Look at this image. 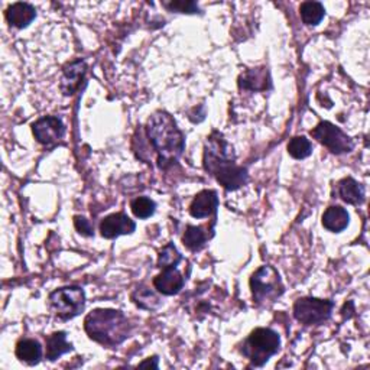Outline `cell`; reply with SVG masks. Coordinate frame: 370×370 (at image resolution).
I'll use <instances>...</instances> for the list:
<instances>
[{"label": "cell", "mask_w": 370, "mask_h": 370, "mask_svg": "<svg viewBox=\"0 0 370 370\" xmlns=\"http://www.w3.org/2000/svg\"><path fill=\"white\" fill-rule=\"evenodd\" d=\"M337 195L347 204L359 205L364 201L366 192H364V187L360 183L347 177V178H343L342 181H339Z\"/></svg>", "instance_id": "obj_16"}, {"label": "cell", "mask_w": 370, "mask_h": 370, "mask_svg": "<svg viewBox=\"0 0 370 370\" xmlns=\"http://www.w3.org/2000/svg\"><path fill=\"white\" fill-rule=\"evenodd\" d=\"M281 339L272 328H255V330L243 342L241 354L248 359L252 366L261 367L269 361L272 356L279 352Z\"/></svg>", "instance_id": "obj_4"}, {"label": "cell", "mask_w": 370, "mask_h": 370, "mask_svg": "<svg viewBox=\"0 0 370 370\" xmlns=\"http://www.w3.org/2000/svg\"><path fill=\"white\" fill-rule=\"evenodd\" d=\"M132 301L139 307V308H143V310H156L162 301L160 298L152 293L151 290H148V288H138V290L132 294Z\"/></svg>", "instance_id": "obj_22"}, {"label": "cell", "mask_w": 370, "mask_h": 370, "mask_svg": "<svg viewBox=\"0 0 370 370\" xmlns=\"http://www.w3.org/2000/svg\"><path fill=\"white\" fill-rule=\"evenodd\" d=\"M145 134L160 170H168L178 162L185 149V139L170 113L155 111L146 123Z\"/></svg>", "instance_id": "obj_2"}, {"label": "cell", "mask_w": 370, "mask_h": 370, "mask_svg": "<svg viewBox=\"0 0 370 370\" xmlns=\"http://www.w3.org/2000/svg\"><path fill=\"white\" fill-rule=\"evenodd\" d=\"M219 207V197L213 190H204L195 195L190 204V214L194 219H205L216 213Z\"/></svg>", "instance_id": "obj_12"}, {"label": "cell", "mask_w": 370, "mask_h": 370, "mask_svg": "<svg viewBox=\"0 0 370 370\" xmlns=\"http://www.w3.org/2000/svg\"><path fill=\"white\" fill-rule=\"evenodd\" d=\"M183 261V255L178 252V249L174 246V243H168L163 246V249L159 252L158 256V268L167 269V268H175Z\"/></svg>", "instance_id": "obj_23"}, {"label": "cell", "mask_w": 370, "mask_h": 370, "mask_svg": "<svg viewBox=\"0 0 370 370\" xmlns=\"http://www.w3.org/2000/svg\"><path fill=\"white\" fill-rule=\"evenodd\" d=\"M202 165L205 173L212 175L227 191L239 190L249 180L248 170L237 165L233 149L223 134L217 131L205 141Z\"/></svg>", "instance_id": "obj_1"}, {"label": "cell", "mask_w": 370, "mask_h": 370, "mask_svg": "<svg viewBox=\"0 0 370 370\" xmlns=\"http://www.w3.org/2000/svg\"><path fill=\"white\" fill-rule=\"evenodd\" d=\"M139 366H141V367H148V366H151V367H153V369H158V357H156V356H153L152 359L149 357L148 360L139 363Z\"/></svg>", "instance_id": "obj_28"}, {"label": "cell", "mask_w": 370, "mask_h": 370, "mask_svg": "<svg viewBox=\"0 0 370 370\" xmlns=\"http://www.w3.org/2000/svg\"><path fill=\"white\" fill-rule=\"evenodd\" d=\"M349 213L340 205H332L322 214V226L333 233H340L349 226Z\"/></svg>", "instance_id": "obj_17"}, {"label": "cell", "mask_w": 370, "mask_h": 370, "mask_svg": "<svg viewBox=\"0 0 370 370\" xmlns=\"http://www.w3.org/2000/svg\"><path fill=\"white\" fill-rule=\"evenodd\" d=\"M300 13H301V19L305 25L315 26L324 19L325 9L320 2H304L300 6Z\"/></svg>", "instance_id": "obj_20"}, {"label": "cell", "mask_w": 370, "mask_h": 370, "mask_svg": "<svg viewBox=\"0 0 370 370\" xmlns=\"http://www.w3.org/2000/svg\"><path fill=\"white\" fill-rule=\"evenodd\" d=\"M131 209H132V213L138 219L145 220V219H149L151 216H153L155 209H156V204L149 197H138V198L132 200Z\"/></svg>", "instance_id": "obj_25"}, {"label": "cell", "mask_w": 370, "mask_h": 370, "mask_svg": "<svg viewBox=\"0 0 370 370\" xmlns=\"http://www.w3.org/2000/svg\"><path fill=\"white\" fill-rule=\"evenodd\" d=\"M74 227L81 236H86V237L94 236V227L92 222L85 216H74Z\"/></svg>", "instance_id": "obj_27"}, {"label": "cell", "mask_w": 370, "mask_h": 370, "mask_svg": "<svg viewBox=\"0 0 370 370\" xmlns=\"http://www.w3.org/2000/svg\"><path fill=\"white\" fill-rule=\"evenodd\" d=\"M288 153L294 159H305L312 153V145L305 136H295L288 143Z\"/></svg>", "instance_id": "obj_24"}, {"label": "cell", "mask_w": 370, "mask_h": 370, "mask_svg": "<svg viewBox=\"0 0 370 370\" xmlns=\"http://www.w3.org/2000/svg\"><path fill=\"white\" fill-rule=\"evenodd\" d=\"M333 308L334 303L332 300L304 297L295 301L294 317L304 325H320L330 320Z\"/></svg>", "instance_id": "obj_7"}, {"label": "cell", "mask_w": 370, "mask_h": 370, "mask_svg": "<svg viewBox=\"0 0 370 370\" xmlns=\"http://www.w3.org/2000/svg\"><path fill=\"white\" fill-rule=\"evenodd\" d=\"M36 18V9L31 4L18 2L8 8L6 11V21L11 26L23 29L32 23V21Z\"/></svg>", "instance_id": "obj_15"}, {"label": "cell", "mask_w": 370, "mask_h": 370, "mask_svg": "<svg viewBox=\"0 0 370 370\" xmlns=\"http://www.w3.org/2000/svg\"><path fill=\"white\" fill-rule=\"evenodd\" d=\"M87 336L106 347H116L131 337L132 324L119 310L97 308L85 320Z\"/></svg>", "instance_id": "obj_3"}, {"label": "cell", "mask_w": 370, "mask_h": 370, "mask_svg": "<svg viewBox=\"0 0 370 370\" xmlns=\"http://www.w3.org/2000/svg\"><path fill=\"white\" fill-rule=\"evenodd\" d=\"M136 223L125 213H114L104 217L100 223V233L104 239H116L119 236L132 234Z\"/></svg>", "instance_id": "obj_10"}, {"label": "cell", "mask_w": 370, "mask_h": 370, "mask_svg": "<svg viewBox=\"0 0 370 370\" xmlns=\"http://www.w3.org/2000/svg\"><path fill=\"white\" fill-rule=\"evenodd\" d=\"M311 136L336 155L349 153L354 148L353 141L330 121H320L311 131Z\"/></svg>", "instance_id": "obj_8"}, {"label": "cell", "mask_w": 370, "mask_h": 370, "mask_svg": "<svg viewBox=\"0 0 370 370\" xmlns=\"http://www.w3.org/2000/svg\"><path fill=\"white\" fill-rule=\"evenodd\" d=\"M72 344L67 340L65 332H57L47 337V359L50 361L58 360L65 353L72 352Z\"/></svg>", "instance_id": "obj_19"}, {"label": "cell", "mask_w": 370, "mask_h": 370, "mask_svg": "<svg viewBox=\"0 0 370 370\" xmlns=\"http://www.w3.org/2000/svg\"><path fill=\"white\" fill-rule=\"evenodd\" d=\"M184 244L192 252L201 251L204 248L205 241H207V234L202 230V227L197 226H187V230L183 237Z\"/></svg>", "instance_id": "obj_21"}, {"label": "cell", "mask_w": 370, "mask_h": 370, "mask_svg": "<svg viewBox=\"0 0 370 370\" xmlns=\"http://www.w3.org/2000/svg\"><path fill=\"white\" fill-rule=\"evenodd\" d=\"M239 87L249 92H263L271 87L269 71L265 67L244 71L239 77Z\"/></svg>", "instance_id": "obj_14"}, {"label": "cell", "mask_w": 370, "mask_h": 370, "mask_svg": "<svg viewBox=\"0 0 370 370\" xmlns=\"http://www.w3.org/2000/svg\"><path fill=\"white\" fill-rule=\"evenodd\" d=\"M184 278L180 271L175 268H167L162 269V273L155 276L153 279V286L158 293L162 295H177L184 286Z\"/></svg>", "instance_id": "obj_13"}, {"label": "cell", "mask_w": 370, "mask_h": 370, "mask_svg": "<svg viewBox=\"0 0 370 370\" xmlns=\"http://www.w3.org/2000/svg\"><path fill=\"white\" fill-rule=\"evenodd\" d=\"M86 71H87V65L83 60H77L67 64L62 70L61 92L65 96H72L81 87Z\"/></svg>", "instance_id": "obj_11"}, {"label": "cell", "mask_w": 370, "mask_h": 370, "mask_svg": "<svg viewBox=\"0 0 370 370\" xmlns=\"http://www.w3.org/2000/svg\"><path fill=\"white\" fill-rule=\"evenodd\" d=\"M50 308L61 320H72L85 311L86 294L80 286H65L50 295Z\"/></svg>", "instance_id": "obj_6"}, {"label": "cell", "mask_w": 370, "mask_h": 370, "mask_svg": "<svg viewBox=\"0 0 370 370\" xmlns=\"http://www.w3.org/2000/svg\"><path fill=\"white\" fill-rule=\"evenodd\" d=\"M32 134L40 145H54L65 134V126L58 116H45L38 119L32 125Z\"/></svg>", "instance_id": "obj_9"}, {"label": "cell", "mask_w": 370, "mask_h": 370, "mask_svg": "<svg viewBox=\"0 0 370 370\" xmlns=\"http://www.w3.org/2000/svg\"><path fill=\"white\" fill-rule=\"evenodd\" d=\"M163 8L168 9L170 12L177 13H198L200 8L192 0H171V2H163Z\"/></svg>", "instance_id": "obj_26"}, {"label": "cell", "mask_w": 370, "mask_h": 370, "mask_svg": "<svg viewBox=\"0 0 370 370\" xmlns=\"http://www.w3.org/2000/svg\"><path fill=\"white\" fill-rule=\"evenodd\" d=\"M251 290L256 305L268 307L278 301L285 293L279 272L269 265L261 266L251 278Z\"/></svg>", "instance_id": "obj_5"}, {"label": "cell", "mask_w": 370, "mask_h": 370, "mask_svg": "<svg viewBox=\"0 0 370 370\" xmlns=\"http://www.w3.org/2000/svg\"><path fill=\"white\" fill-rule=\"evenodd\" d=\"M15 352L16 357L29 366L38 364L40 359H43V347H40L38 340L33 339H21L16 344Z\"/></svg>", "instance_id": "obj_18"}]
</instances>
